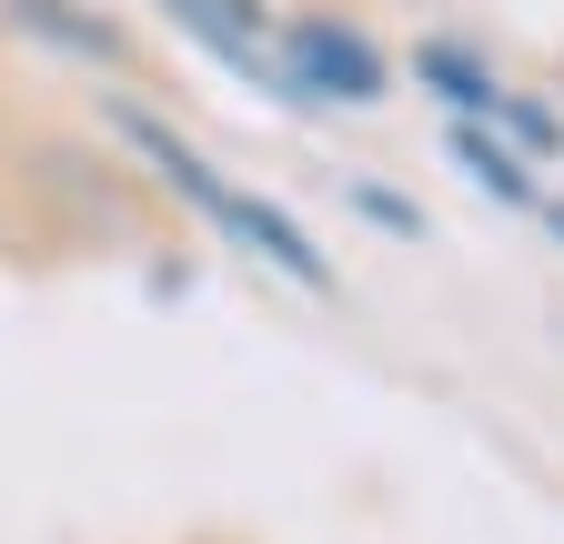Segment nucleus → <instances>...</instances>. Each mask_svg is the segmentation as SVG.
<instances>
[{
  "label": "nucleus",
  "mask_w": 564,
  "mask_h": 544,
  "mask_svg": "<svg viewBox=\"0 0 564 544\" xmlns=\"http://www.w3.org/2000/svg\"><path fill=\"white\" fill-rule=\"evenodd\" d=\"M162 31L202 51L223 81H242L262 111L293 121V81H282V0H152Z\"/></svg>",
  "instance_id": "3"
},
{
  "label": "nucleus",
  "mask_w": 564,
  "mask_h": 544,
  "mask_svg": "<svg viewBox=\"0 0 564 544\" xmlns=\"http://www.w3.org/2000/svg\"><path fill=\"white\" fill-rule=\"evenodd\" d=\"M534 232H544V242H554V252H564V182H554V192H544V213H534Z\"/></svg>",
  "instance_id": "9"
},
{
  "label": "nucleus",
  "mask_w": 564,
  "mask_h": 544,
  "mask_svg": "<svg viewBox=\"0 0 564 544\" xmlns=\"http://www.w3.org/2000/svg\"><path fill=\"white\" fill-rule=\"evenodd\" d=\"M0 31L70 61V72H91V81H131L141 72V31L121 11H101V0H0Z\"/></svg>",
  "instance_id": "4"
},
{
  "label": "nucleus",
  "mask_w": 564,
  "mask_h": 544,
  "mask_svg": "<svg viewBox=\"0 0 564 544\" xmlns=\"http://www.w3.org/2000/svg\"><path fill=\"white\" fill-rule=\"evenodd\" d=\"M282 81H293V121H333V111H383L403 72L352 11H282Z\"/></svg>",
  "instance_id": "2"
},
{
  "label": "nucleus",
  "mask_w": 564,
  "mask_h": 544,
  "mask_svg": "<svg viewBox=\"0 0 564 544\" xmlns=\"http://www.w3.org/2000/svg\"><path fill=\"white\" fill-rule=\"evenodd\" d=\"M91 121L111 131V152L152 182L172 213L192 222V232H212L232 262H252V272H272V283H293V293H313V303H333L343 293V272H333V252L303 232V213L293 202H272V192H252L242 172H223L192 131L162 111V101H141L131 81H101V101H91Z\"/></svg>",
  "instance_id": "1"
},
{
  "label": "nucleus",
  "mask_w": 564,
  "mask_h": 544,
  "mask_svg": "<svg viewBox=\"0 0 564 544\" xmlns=\"http://www.w3.org/2000/svg\"><path fill=\"white\" fill-rule=\"evenodd\" d=\"M505 142H514V152H524L534 172H564V101H544V91H524V81H514Z\"/></svg>",
  "instance_id": "8"
},
{
  "label": "nucleus",
  "mask_w": 564,
  "mask_h": 544,
  "mask_svg": "<svg viewBox=\"0 0 564 544\" xmlns=\"http://www.w3.org/2000/svg\"><path fill=\"white\" fill-rule=\"evenodd\" d=\"M444 162L464 172V192L474 202H494L505 222H534L544 213V192H554V172H534L505 131H484V121H444Z\"/></svg>",
  "instance_id": "6"
},
{
  "label": "nucleus",
  "mask_w": 564,
  "mask_h": 544,
  "mask_svg": "<svg viewBox=\"0 0 564 544\" xmlns=\"http://www.w3.org/2000/svg\"><path fill=\"white\" fill-rule=\"evenodd\" d=\"M333 202H343L364 232H383V242H413V252L434 242V213H423L403 182H383V172H343V182H333Z\"/></svg>",
  "instance_id": "7"
},
{
  "label": "nucleus",
  "mask_w": 564,
  "mask_h": 544,
  "mask_svg": "<svg viewBox=\"0 0 564 544\" xmlns=\"http://www.w3.org/2000/svg\"><path fill=\"white\" fill-rule=\"evenodd\" d=\"M403 81L434 101L444 121H484V131H505V111H514V72H505L484 41H464V31H423V41L403 51Z\"/></svg>",
  "instance_id": "5"
}]
</instances>
